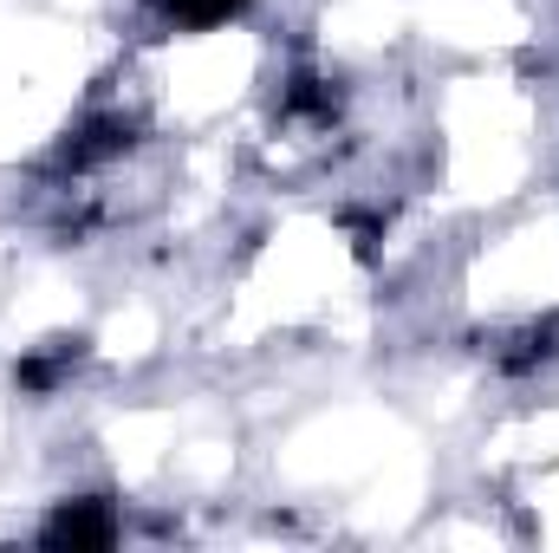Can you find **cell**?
Masks as SVG:
<instances>
[{
    "label": "cell",
    "mask_w": 559,
    "mask_h": 553,
    "mask_svg": "<svg viewBox=\"0 0 559 553\" xmlns=\"http://www.w3.org/2000/svg\"><path fill=\"white\" fill-rule=\"evenodd\" d=\"M286 118H319V125H332V111H338V92L325 85V79H312V72H293V85H286Z\"/></svg>",
    "instance_id": "5b68a950"
},
{
    "label": "cell",
    "mask_w": 559,
    "mask_h": 553,
    "mask_svg": "<svg viewBox=\"0 0 559 553\" xmlns=\"http://www.w3.org/2000/svg\"><path fill=\"white\" fill-rule=\"evenodd\" d=\"M554 352H559V319H540V326H527V332L514 339V352H501V372H508V378H527V372H540Z\"/></svg>",
    "instance_id": "277c9868"
},
{
    "label": "cell",
    "mask_w": 559,
    "mask_h": 553,
    "mask_svg": "<svg viewBox=\"0 0 559 553\" xmlns=\"http://www.w3.org/2000/svg\"><path fill=\"white\" fill-rule=\"evenodd\" d=\"M176 26H189V33H202V26H222V20H235L241 13V0H156Z\"/></svg>",
    "instance_id": "8992f818"
},
{
    "label": "cell",
    "mask_w": 559,
    "mask_h": 553,
    "mask_svg": "<svg viewBox=\"0 0 559 553\" xmlns=\"http://www.w3.org/2000/svg\"><path fill=\"white\" fill-rule=\"evenodd\" d=\"M39 541L59 553H98L118 541V515H111V502L105 495H79V502H59L52 508V521L39 528Z\"/></svg>",
    "instance_id": "6da1fadb"
},
{
    "label": "cell",
    "mask_w": 559,
    "mask_h": 553,
    "mask_svg": "<svg viewBox=\"0 0 559 553\" xmlns=\"http://www.w3.org/2000/svg\"><path fill=\"white\" fill-rule=\"evenodd\" d=\"M131 143H138V125H131V118H118V111H92V118H79V125L66 131V143H59V169L85 176V169L124 156Z\"/></svg>",
    "instance_id": "7a4b0ae2"
},
{
    "label": "cell",
    "mask_w": 559,
    "mask_h": 553,
    "mask_svg": "<svg viewBox=\"0 0 559 553\" xmlns=\"http://www.w3.org/2000/svg\"><path fill=\"white\" fill-rule=\"evenodd\" d=\"M79 358H85V339H52L46 352H26V358L13 365V385H20L26 398H46V391H59V378H66Z\"/></svg>",
    "instance_id": "3957f363"
}]
</instances>
